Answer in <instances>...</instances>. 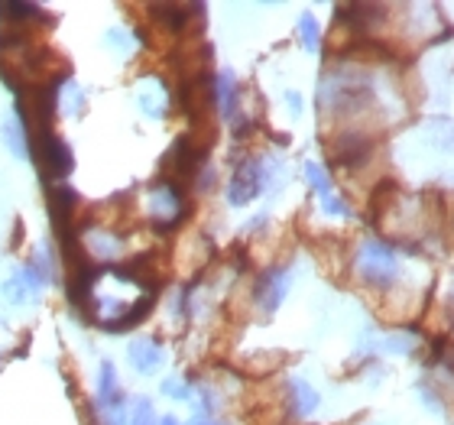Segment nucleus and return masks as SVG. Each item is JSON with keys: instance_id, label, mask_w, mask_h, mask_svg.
<instances>
[{"instance_id": "f257e3e1", "label": "nucleus", "mask_w": 454, "mask_h": 425, "mask_svg": "<svg viewBox=\"0 0 454 425\" xmlns=\"http://www.w3.org/2000/svg\"><path fill=\"white\" fill-rule=\"evenodd\" d=\"M373 105V82L360 68H332L318 85V107L338 117H354Z\"/></svg>"}, {"instance_id": "f03ea898", "label": "nucleus", "mask_w": 454, "mask_h": 425, "mask_svg": "<svg viewBox=\"0 0 454 425\" xmlns=\"http://www.w3.org/2000/svg\"><path fill=\"white\" fill-rule=\"evenodd\" d=\"M357 276L360 283L370 286V289H377V293H387L393 289L399 279V254L396 247H389L387 240H377V237H367L357 250Z\"/></svg>"}, {"instance_id": "7ed1b4c3", "label": "nucleus", "mask_w": 454, "mask_h": 425, "mask_svg": "<svg viewBox=\"0 0 454 425\" xmlns=\"http://www.w3.org/2000/svg\"><path fill=\"white\" fill-rule=\"evenodd\" d=\"M29 156L36 160L43 176L52 182H62L68 172H72V166H75L72 150H68L66 143L59 140L52 130H43V133H33V137H29Z\"/></svg>"}, {"instance_id": "20e7f679", "label": "nucleus", "mask_w": 454, "mask_h": 425, "mask_svg": "<svg viewBox=\"0 0 454 425\" xmlns=\"http://www.w3.org/2000/svg\"><path fill=\"white\" fill-rule=\"evenodd\" d=\"M334 153V162H338L340 169H360V166H367L373 160V137L357 127H350V130H340L338 140L332 146Z\"/></svg>"}, {"instance_id": "39448f33", "label": "nucleus", "mask_w": 454, "mask_h": 425, "mask_svg": "<svg viewBox=\"0 0 454 425\" xmlns=\"http://www.w3.org/2000/svg\"><path fill=\"white\" fill-rule=\"evenodd\" d=\"M266 189V166L260 160L237 162L231 185H227V201L231 205H250V201Z\"/></svg>"}, {"instance_id": "423d86ee", "label": "nucleus", "mask_w": 454, "mask_h": 425, "mask_svg": "<svg viewBox=\"0 0 454 425\" xmlns=\"http://www.w3.org/2000/svg\"><path fill=\"white\" fill-rule=\"evenodd\" d=\"M98 406H101V416L107 419V425H123V422H127V406H123V393H121V387H117V374H114L111 360H105V364H101Z\"/></svg>"}, {"instance_id": "0eeeda50", "label": "nucleus", "mask_w": 454, "mask_h": 425, "mask_svg": "<svg viewBox=\"0 0 454 425\" xmlns=\"http://www.w3.org/2000/svg\"><path fill=\"white\" fill-rule=\"evenodd\" d=\"M286 293H289V270L286 266H270L266 273H260V279L254 286V299L266 315H273L279 309Z\"/></svg>"}, {"instance_id": "6e6552de", "label": "nucleus", "mask_w": 454, "mask_h": 425, "mask_svg": "<svg viewBox=\"0 0 454 425\" xmlns=\"http://www.w3.org/2000/svg\"><path fill=\"white\" fill-rule=\"evenodd\" d=\"M127 358H130L137 374H156V367L162 364V348L153 338H137V341H130Z\"/></svg>"}, {"instance_id": "1a4fd4ad", "label": "nucleus", "mask_w": 454, "mask_h": 425, "mask_svg": "<svg viewBox=\"0 0 454 425\" xmlns=\"http://www.w3.org/2000/svg\"><path fill=\"white\" fill-rule=\"evenodd\" d=\"M43 286H46V279L39 276L36 266L29 264V266H23V270H20V273L13 276V279H10V283H7V293H10V299H13V303H33Z\"/></svg>"}, {"instance_id": "9d476101", "label": "nucleus", "mask_w": 454, "mask_h": 425, "mask_svg": "<svg viewBox=\"0 0 454 425\" xmlns=\"http://www.w3.org/2000/svg\"><path fill=\"white\" fill-rule=\"evenodd\" d=\"M286 399H289V413L299 419L312 416L315 409H318V393L305 380H289L286 383Z\"/></svg>"}, {"instance_id": "9b49d317", "label": "nucleus", "mask_w": 454, "mask_h": 425, "mask_svg": "<svg viewBox=\"0 0 454 425\" xmlns=\"http://www.w3.org/2000/svg\"><path fill=\"white\" fill-rule=\"evenodd\" d=\"M215 105L221 107V114L224 117H234L237 111V82L231 72H221V75H215Z\"/></svg>"}, {"instance_id": "f8f14e48", "label": "nucleus", "mask_w": 454, "mask_h": 425, "mask_svg": "<svg viewBox=\"0 0 454 425\" xmlns=\"http://www.w3.org/2000/svg\"><path fill=\"white\" fill-rule=\"evenodd\" d=\"M305 176H309V185L318 192V199H328V195H334L332 176H328V169H322L318 162H305Z\"/></svg>"}, {"instance_id": "ddd939ff", "label": "nucleus", "mask_w": 454, "mask_h": 425, "mask_svg": "<svg viewBox=\"0 0 454 425\" xmlns=\"http://www.w3.org/2000/svg\"><path fill=\"white\" fill-rule=\"evenodd\" d=\"M299 33H302L305 49H309V52H315V49H318V23H315V17H309V13H305L302 23H299Z\"/></svg>"}, {"instance_id": "4468645a", "label": "nucleus", "mask_w": 454, "mask_h": 425, "mask_svg": "<svg viewBox=\"0 0 454 425\" xmlns=\"http://www.w3.org/2000/svg\"><path fill=\"white\" fill-rule=\"evenodd\" d=\"M133 425H156V413H153L150 399H140V403H137V413H133Z\"/></svg>"}, {"instance_id": "2eb2a0df", "label": "nucleus", "mask_w": 454, "mask_h": 425, "mask_svg": "<svg viewBox=\"0 0 454 425\" xmlns=\"http://www.w3.org/2000/svg\"><path fill=\"white\" fill-rule=\"evenodd\" d=\"M322 209L328 211V215L350 217V205H344V201H340L338 195H328V199H322Z\"/></svg>"}, {"instance_id": "dca6fc26", "label": "nucleus", "mask_w": 454, "mask_h": 425, "mask_svg": "<svg viewBox=\"0 0 454 425\" xmlns=\"http://www.w3.org/2000/svg\"><path fill=\"white\" fill-rule=\"evenodd\" d=\"M162 393H166V397H172V399H189L192 397V390L182 387L179 380H166V383H162Z\"/></svg>"}, {"instance_id": "f3484780", "label": "nucleus", "mask_w": 454, "mask_h": 425, "mask_svg": "<svg viewBox=\"0 0 454 425\" xmlns=\"http://www.w3.org/2000/svg\"><path fill=\"white\" fill-rule=\"evenodd\" d=\"M289 107H293V114H299V111H302V98H299V95H289Z\"/></svg>"}, {"instance_id": "a211bd4d", "label": "nucleus", "mask_w": 454, "mask_h": 425, "mask_svg": "<svg viewBox=\"0 0 454 425\" xmlns=\"http://www.w3.org/2000/svg\"><path fill=\"white\" fill-rule=\"evenodd\" d=\"M192 425H221V422H215V419H208V416H199Z\"/></svg>"}, {"instance_id": "6ab92c4d", "label": "nucleus", "mask_w": 454, "mask_h": 425, "mask_svg": "<svg viewBox=\"0 0 454 425\" xmlns=\"http://www.w3.org/2000/svg\"><path fill=\"white\" fill-rule=\"evenodd\" d=\"M156 425H179V419H176V416H166V419H160Z\"/></svg>"}, {"instance_id": "aec40b11", "label": "nucleus", "mask_w": 454, "mask_h": 425, "mask_svg": "<svg viewBox=\"0 0 454 425\" xmlns=\"http://www.w3.org/2000/svg\"><path fill=\"white\" fill-rule=\"evenodd\" d=\"M451 224H454V215H451Z\"/></svg>"}, {"instance_id": "412c9836", "label": "nucleus", "mask_w": 454, "mask_h": 425, "mask_svg": "<svg viewBox=\"0 0 454 425\" xmlns=\"http://www.w3.org/2000/svg\"><path fill=\"white\" fill-rule=\"evenodd\" d=\"M451 325H454V319H451Z\"/></svg>"}]
</instances>
